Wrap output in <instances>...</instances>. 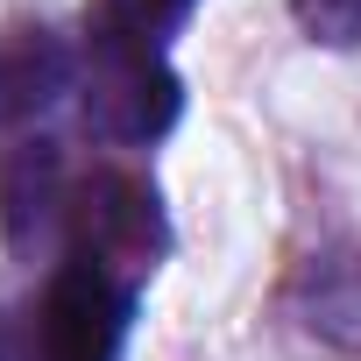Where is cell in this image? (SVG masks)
<instances>
[{
  "label": "cell",
  "mask_w": 361,
  "mask_h": 361,
  "mask_svg": "<svg viewBox=\"0 0 361 361\" xmlns=\"http://www.w3.org/2000/svg\"><path fill=\"white\" fill-rule=\"evenodd\" d=\"M135 290L92 262H64L36 298V361H121Z\"/></svg>",
  "instance_id": "obj_2"
},
{
  "label": "cell",
  "mask_w": 361,
  "mask_h": 361,
  "mask_svg": "<svg viewBox=\"0 0 361 361\" xmlns=\"http://www.w3.org/2000/svg\"><path fill=\"white\" fill-rule=\"evenodd\" d=\"M71 50L64 36H50L43 22L36 29H0V128H22L36 121L43 106H57L71 92Z\"/></svg>",
  "instance_id": "obj_5"
},
{
  "label": "cell",
  "mask_w": 361,
  "mask_h": 361,
  "mask_svg": "<svg viewBox=\"0 0 361 361\" xmlns=\"http://www.w3.org/2000/svg\"><path fill=\"white\" fill-rule=\"evenodd\" d=\"M64 227H71V262H92V269H106L128 290H135V276H149L170 255L163 199L135 170H92L71 192V220Z\"/></svg>",
  "instance_id": "obj_1"
},
{
  "label": "cell",
  "mask_w": 361,
  "mask_h": 361,
  "mask_svg": "<svg viewBox=\"0 0 361 361\" xmlns=\"http://www.w3.org/2000/svg\"><path fill=\"white\" fill-rule=\"evenodd\" d=\"M192 0H85V50H163Z\"/></svg>",
  "instance_id": "obj_7"
},
{
  "label": "cell",
  "mask_w": 361,
  "mask_h": 361,
  "mask_svg": "<svg viewBox=\"0 0 361 361\" xmlns=\"http://www.w3.org/2000/svg\"><path fill=\"white\" fill-rule=\"evenodd\" d=\"M305 326L347 354H361V248L319 255L305 269Z\"/></svg>",
  "instance_id": "obj_6"
},
{
  "label": "cell",
  "mask_w": 361,
  "mask_h": 361,
  "mask_svg": "<svg viewBox=\"0 0 361 361\" xmlns=\"http://www.w3.org/2000/svg\"><path fill=\"white\" fill-rule=\"evenodd\" d=\"M57 220H71V185H64L57 142L0 149V241L15 255H29L36 241H50Z\"/></svg>",
  "instance_id": "obj_4"
},
{
  "label": "cell",
  "mask_w": 361,
  "mask_h": 361,
  "mask_svg": "<svg viewBox=\"0 0 361 361\" xmlns=\"http://www.w3.org/2000/svg\"><path fill=\"white\" fill-rule=\"evenodd\" d=\"M0 361H15V326H8V312H0Z\"/></svg>",
  "instance_id": "obj_8"
},
{
  "label": "cell",
  "mask_w": 361,
  "mask_h": 361,
  "mask_svg": "<svg viewBox=\"0 0 361 361\" xmlns=\"http://www.w3.org/2000/svg\"><path fill=\"white\" fill-rule=\"evenodd\" d=\"M185 114V78L163 50H92L85 78V128L106 142H163Z\"/></svg>",
  "instance_id": "obj_3"
}]
</instances>
